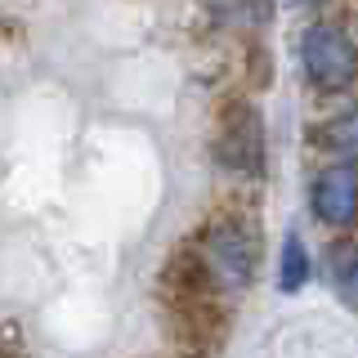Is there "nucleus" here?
<instances>
[{"label": "nucleus", "mask_w": 358, "mask_h": 358, "mask_svg": "<svg viewBox=\"0 0 358 358\" xmlns=\"http://www.w3.org/2000/svg\"><path fill=\"white\" fill-rule=\"evenodd\" d=\"M188 251L197 255L206 282L229 300V296H242L255 282V268H260V229L242 210H220V215H210L197 229Z\"/></svg>", "instance_id": "nucleus-1"}, {"label": "nucleus", "mask_w": 358, "mask_h": 358, "mask_svg": "<svg viewBox=\"0 0 358 358\" xmlns=\"http://www.w3.org/2000/svg\"><path fill=\"white\" fill-rule=\"evenodd\" d=\"M300 72L318 94H345L358 81V41L341 22H309L300 31Z\"/></svg>", "instance_id": "nucleus-2"}, {"label": "nucleus", "mask_w": 358, "mask_h": 358, "mask_svg": "<svg viewBox=\"0 0 358 358\" xmlns=\"http://www.w3.org/2000/svg\"><path fill=\"white\" fill-rule=\"evenodd\" d=\"M215 162H220V171L242 175V179L264 175V117L255 103L233 99L224 108L220 130H215Z\"/></svg>", "instance_id": "nucleus-3"}, {"label": "nucleus", "mask_w": 358, "mask_h": 358, "mask_svg": "<svg viewBox=\"0 0 358 358\" xmlns=\"http://www.w3.org/2000/svg\"><path fill=\"white\" fill-rule=\"evenodd\" d=\"M309 210L327 229H354L358 224V162H327L309 184Z\"/></svg>", "instance_id": "nucleus-4"}, {"label": "nucleus", "mask_w": 358, "mask_h": 358, "mask_svg": "<svg viewBox=\"0 0 358 358\" xmlns=\"http://www.w3.org/2000/svg\"><path fill=\"white\" fill-rule=\"evenodd\" d=\"M313 143L322 152H331L336 162H358V108H345L336 117H327L313 130Z\"/></svg>", "instance_id": "nucleus-5"}, {"label": "nucleus", "mask_w": 358, "mask_h": 358, "mask_svg": "<svg viewBox=\"0 0 358 358\" xmlns=\"http://www.w3.org/2000/svg\"><path fill=\"white\" fill-rule=\"evenodd\" d=\"M206 9L229 31H260L273 18V0H206Z\"/></svg>", "instance_id": "nucleus-6"}, {"label": "nucleus", "mask_w": 358, "mask_h": 358, "mask_svg": "<svg viewBox=\"0 0 358 358\" xmlns=\"http://www.w3.org/2000/svg\"><path fill=\"white\" fill-rule=\"evenodd\" d=\"M327 282L331 291L358 313V242H331L327 246Z\"/></svg>", "instance_id": "nucleus-7"}, {"label": "nucleus", "mask_w": 358, "mask_h": 358, "mask_svg": "<svg viewBox=\"0 0 358 358\" xmlns=\"http://www.w3.org/2000/svg\"><path fill=\"white\" fill-rule=\"evenodd\" d=\"M309 273H313V260H309V246L296 238V233H291V238L282 242V255H278V287L287 291H300L309 282Z\"/></svg>", "instance_id": "nucleus-8"}, {"label": "nucleus", "mask_w": 358, "mask_h": 358, "mask_svg": "<svg viewBox=\"0 0 358 358\" xmlns=\"http://www.w3.org/2000/svg\"><path fill=\"white\" fill-rule=\"evenodd\" d=\"M0 358H14V336L0 327Z\"/></svg>", "instance_id": "nucleus-9"}, {"label": "nucleus", "mask_w": 358, "mask_h": 358, "mask_svg": "<svg viewBox=\"0 0 358 358\" xmlns=\"http://www.w3.org/2000/svg\"><path fill=\"white\" fill-rule=\"evenodd\" d=\"M296 5H322V0H296Z\"/></svg>", "instance_id": "nucleus-10"}]
</instances>
